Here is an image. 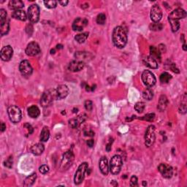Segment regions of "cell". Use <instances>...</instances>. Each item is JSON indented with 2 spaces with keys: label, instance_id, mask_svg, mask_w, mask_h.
I'll use <instances>...</instances> for the list:
<instances>
[{
  "label": "cell",
  "instance_id": "cell-52",
  "mask_svg": "<svg viewBox=\"0 0 187 187\" xmlns=\"http://www.w3.org/2000/svg\"><path fill=\"white\" fill-rule=\"evenodd\" d=\"M105 149H106V151H107L108 152H109L111 150V143H110V142L107 145V146H106Z\"/></svg>",
  "mask_w": 187,
  "mask_h": 187
},
{
  "label": "cell",
  "instance_id": "cell-43",
  "mask_svg": "<svg viewBox=\"0 0 187 187\" xmlns=\"http://www.w3.org/2000/svg\"><path fill=\"white\" fill-rule=\"evenodd\" d=\"M179 110H180V113H181L182 114L186 113V99L184 100V102H181V104Z\"/></svg>",
  "mask_w": 187,
  "mask_h": 187
},
{
  "label": "cell",
  "instance_id": "cell-38",
  "mask_svg": "<svg viewBox=\"0 0 187 187\" xmlns=\"http://www.w3.org/2000/svg\"><path fill=\"white\" fill-rule=\"evenodd\" d=\"M155 118V114L154 113H148L146 114V116H144L143 117L141 118L142 120L146 121H153Z\"/></svg>",
  "mask_w": 187,
  "mask_h": 187
},
{
  "label": "cell",
  "instance_id": "cell-27",
  "mask_svg": "<svg viewBox=\"0 0 187 187\" xmlns=\"http://www.w3.org/2000/svg\"><path fill=\"white\" fill-rule=\"evenodd\" d=\"M40 110L37 106L32 105L28 108V115L32 118H36L40 116Z\"/></svg>",
  "mask_w": 187,
  "mask_h": 187
},
{
  "label": "cell",
  "instance_id": "cell-47",
  "mask_svg": "<svg viewBox=\"0 0 187 187\" xmlns=\"http://www.w3.org/2000/svg\"><path fill=\"white\" fill-rule=\"evenodd\" d=\"M170 69H171L174 72H176V73H179V70H178V68L176 67V64H172L171 67H170Z\"/></svg>",
  "mask_w": 187,
  "mask_h": 187
},
{
  "label": "cell",
  "instance_id": "cell-31",
  "mask_svg": "<svg viewBox=\"0 0 187 187\" xmlns=\"http://www.w3.org/2000/svg\"><path fill=\"white\" fill-rule=\"evenodd\" d=\"M88 37V32H84L82 34H78L75 37V40L78 42V43H83L86 41Z\"/></svg>",
  "mask_w": 187,
  "mask_h": 187
},
{
  "label": "cell",
  "instance_id": "cell-19",
  "mask_svg": "<svg viewBox=\"0 0 187 187\" xmlns=\"http://www.w3.org/2000/svg\"><path fill=\"white\" fill-rule=\"evenodd\" d=\"M57 99H64L69 94V88L66 85H60L56 89Z\"/></svg>",
  "mask_w": 187,
  "mask_h": 187
},
{
  "label": "cell",
  "instance_id": "cell-8",
  "mask_svg": "<svg viewBox=\"0 0 187 187\" xmlns=\"http://www.w3.org/2000/svg\"><path fill=\"white\" fill-rule=\"evenodd\" d=\"M88 168V163H86V162H83L78 167L77 171H76L75 174V178H74V181H75V184L76 185H79L83 182Z\"/></svg>",
  "mask_w": 187,
  "mask_h": 187
},
{
  "label": "cell",
  "instance_id": "cell-18",
  "mask_svg": "<svg viewBox=\"0 0 187 187\" xmlns=\"http://www.w3.org/2000/svg\"><path fill=\"white\" fill-rule=\"evenodd\" d=\"M84 64L83 62L79 61V60H75L72 61L68 65V69L71 72H78L83 69Z\"/></svg>",
  "mask_w": 187,
  "mask_h": 187
},
{
  "label": "cell",
  "instance_id": "cell-55",
  "mask_svg": "<svg viewBox=\"0 0 187 187\" xmlns=\"http://www.w3.org/2000/svg\"><path fill=\"white\" fill-rule=\"evenodd\" d=\"M51 54L55 53V50H54V49H53V50H51Z\"/></svg>",
  "mask_w": 187,
  "mask_h": 187
},
{
  "label": "cell",
  "instance_id": "cell-21",
  "mask_svg": "<svg viewBox=\"0 0 187 187\" xmlns=\"http://www.w3.org/2000/svg\"><path fill=\"white\" fill-rule=\"evenodd\" d=\"M143 63L148 67L151 68V69H157L159 67L158 62L155 59H153L151 56H147L143 59Z\"/></svg>",
  "mask_w": 187,
  "mask_h": 187
},
{
  "label": "cell",
  "instance_id": "cell-4",
  "mask_svg": "<svg viewBox=\"0 0 187 187\" xmlns=\"http://www.w3.org/2000/svg\"><path fill=\"white\" fill-rule=\"evenodd\" d=\"M122 167V159L119 155L113 156L110 159V171L113 175H117L120 172Z\"/></svg>",
  "mask_w": 187,
  "mask_h": 187
},
{
  "label": "cell",
  "instance_id": "cell-29",
  "mask_svg": "<svg viewBox=\"0 0 187 187\" xmlns=\"http://www.w3.org/2000/svg\"><path fill=\"white\" fill-rule=\"evenodd\" d=\"M36 178H37V174L36 173H32V175H30L24 181L23 186L26 187L32 186L34 184V183L35 182Z\"/></svg>",
  "mask_w": 187,
  "mask_h": 187
},
{
  "label": "cell",
  "instance_id": "cell-17",
  "mask_svg": "<svg viewBox=\"0 0 187 187\" xmlns=\"http://www.w3.org/2000/svg\"><path fill=\"white\" fill-rule=\"evenodd\" d=\"M88 24V20L82 18H78L72 23V29L74 31H82Z\"/></svg>",
  "mask_w": 187,
  "mask_h": 187
},
{
  "label": "cell",
  "instance_id": "cell-39",
  "mask_svg": "<svg viewBox=\"0 0 187 187\" xmlns=\"http://www.w3.org/2000/svg\"><path fill=\"white\" fill-rule=\"evenodd\" d=\"M7 13L4 9L0 10V22H2L6 21L7 19Z\"/></svg>",
  "mask_w": 187,
  "mask_h": 187
},
{
  "label": "cell",
  "instance_id": "cell-51",
  "mask_svg": "<svg viewBox=\"0 0 187 187\" xmlns=\"http://www.w3.org/2000/svg\"><path fill=\"white\" fill-rule=\"evenodd\" d=\"M59 2L60 5H62V6H67V4L69 3V2L68 1H59Z\"/></svg>",
  "mask_w": 187,
  "mask_h": 187
},
{
  "label": "cell",
  "instance_id": "cell-10",
  "mask_svg": "<svg viewBox=\"0 0 187 187\" xmlns=\"http://www.w3.org/2000/svg\"><path fill=\"white\" fill-rule=\"evenodd\" d=\"M28 18L32 23H37L40 19V8L37 5H32L28 9Z\"/></svg>",
  "mask_w": 187,
  "mask_h": 187
},
{
  "label": "cell",
  "instance_id": "cell-33",
  "mask_svg": "<svg viewBox=\"0 0 187 187\" xmlns=\"http://www.w3.org/2000/svg\"><path fill=\"white\" fill-rule=\"evenodd\" d=\"M171 78H172V76L170 75L168 72H163V73L160 75L159 80L162 83H167L171 80Z\"/></svg>",
  "mask_w": 187,
  "mask_h": 187
},
{
  "label": "cell",
  "instance_id": "cell-37",
  "mask_svg": "<svg viewBox=\"0 0 187 187\" xmlns=\"http://www.w3.org/2000/svg\"><path fill=\"white\" fill-rule=\"evenodd\" d=\"M106 21V15L103 13H100L96 18V23L100 25H103Z\"/></svg>",
  "mask_w": 187,
  "mask_h": 187
},
{
  "label": "cell",
  "instance_id": "cell-28",
  "mask_svg": "<svg viewBox=\"0 0 187 187\" xmlns=\"http://www.w3.org/2000/svg\"><path fill=\"white\" fill-rule=\"evenodd\" d=\"M10 29V23L7 20L5 21L0 22V31H1V35L4 36L7 35Z\"/></svg>",
  "mask_w": 187,
  "mask_h": 187
},
{
  "label": "cell",
  "instance_id": "cell-3",
  "mask_svg": "<svg viewBox=\"0 0 187 187\" xmlns=\"http://www.w3.org/2000/svg\"><path fill=\"white\" fill-rule=\"evenodd\" d=\"M55 98H57L56 90H47V91L44 92L41 96L40 104H41V105L43 106V108L49 107V106L53 103V100L55 99Z\"/></svg>",
  "mask_w": 187,
  "mask_h": 187
},
{
  "label": "cell",
  "instance_id": "cell-44",
  "mask_svg": "<svg viewBox=\"0 0 187 187\" xmlns=\"http://www.w3.org/2000/svg\"><path fill=\"white\" fill-rule=\"evenodd\" d=\"M130 186H138V178L135 176H132L131 179H130Z\"/></svg>",
  "mask_w": 187,
  "mask_h": 187
},
{
  "label": "cell",
  "instance_id": "cell-25",
  "mask_svg": "<svg viewBox=\"0 0 187 187\" xmlns=\"http://www.w3.org/2000/svg\"><path fill=\"white\" fill-rule=\"evenodd\" d=\"M168 103L169 102L167 96L165 95H162L160 96L159 100L158 107H157L158 109L161 112L164 111V110L167 108V107H168Z\"/></svg>",
  "mask_w": 187,
  "mask_h": 187
},
{
  "label": "cell",
  "instance_id": "cell-54",
  "mask_svg": "<svg viewBox=\"0 0 187 187\" xmlns=\"http://www.w3.org/2000/svg\"><path fill=\"white\" fill-rule=\"evenodd\" d=\"M142 185H143L144 186H146V185H147V183H146V181H144L142 182Z\"/></svg>",
  "mask_w": 187,
  "mask_h": 187
},
{
  "label": "cell",
  "instance_id": "cell-24",
  "mask_svg": "<svg viewBox=\"0 0 187 187\" xmlns=\"http://www.w3.org/2000/svg\"><path fill=\"white\" fill-rule=\"evenodd\" d=\"M12 16H13V18H14L15 19L19 20V21H25L27 19V13H25V11H22V10H19V11H14L13 14H12Z\"/></svg>",
  "mask_w": 187,
  "mask_h": 187
},
{
  "label": "cell",
  "instance_id": "cell-45",
  "mask_svg": "<svg viewBox=\"0 0 187 187\" xmlns=\"http://www.w3.org/2000/svg\"><path fill=\"white\" fill-rule=\"evenodd\" d=\"M24 127H25L28 130V133H29V134H32V132H33V128H32V126L30 125L29 124H24Z\"/></svg>",
  "mask_w": 187,
  "mask_h": 187
},
{
  "label": "cell",
  "instance_id": "cell-40",
  "mask_svg": "<svg viewBox=\"0 0 187 187\" xmlns=\"http://www.w3.org/2000/svg\"><path fill=\"white\" fill-rule=\"evenodd\" d=\"M4 165L8 168H11L13 167V157L10 156L7 160H5L4 162Z\"/></svg>",
  "mask_w": 187,
  "mask_h": 187
},
{
  "label": "cell",
  "instance_id": "cell-42",
  "mask_svg": "<svg viewBox=\"0 0 187 187\" xmlns=\"http://www.w3.org/2000/svg\"><path fill=\"white\" fill-rule=\"evenodd\" d=\"M39 170L42 174H45L49 171V167L48 165H45V164H43V165L40 167Z\"/></svg>",
  "mask_w": 187,
  "mask_h": 187
},
{
  "label": "cell",
  "instance_id": "cell-15",
  "mask_svg": "<svg viewBox=\"0 0 187 187\" xmlns=\"http://www.w3.org/2000/svg\"><path fill=\"white\" fill-rule=\"evenodd\" d=\"M1 59L4 62H8L11 59L12 56L13 55V50L11 45L5 46L2 48L1 53Z\"/></svg>",
  "mask_w": 187,
  "mask_h": 187
},
{
  "label": "cell",
  "instance_id": "cell-46",
  "mask_svg": "<svg viewBox=\"0 0 187 187\" xmlns=\"http://www.w3.org/2000/svg\"><path fill=\"white\" fill-rule=\"evenodd\" d=\"M181 40L182 41L183 43V49H184V51H186L187 50L186 48V40H185V36L184 35H182L181 37Z\"/></svg>",
  "mask_w": 187,
  "mask_h": 187
},
{
  "label": "cell",
  "instance_id": "cell-34",
  "mask_svg": "<svg viewBox=\"0 0 187 187\" xmlns=\"http://www.w3.org/2000/svg\"><path fill=\"white\" fill-rule=\"evenodd\" d=\"M145 108H146V104L142 102H137L134 105V109L138 113H142L145 110Z\"/></svg>",
  "mask_w": 187,
  "mask_h": 187
},
{
  "label": "cell",
  "instance_id": "cell-2",
  "mask_svg": "<svg viewBox=\"0 0 187 187\" xmlns=\"http://www.w3.org/2000/svg\"><path fill=\"white\" fill-rule=\"evenodd\" d=\"M113 42L118 48H123L127 43V35L121 27H116L113 32Z\"/></svg>",
  "mask_w": 187,
  "mask_h": 187
},
{
  "label": "cell",
  "instance_id": "cell-5",
  "mask_svg": "<svg viewBox=\"0 0 187 187\" xmlns=\"http://www.w3.org/2000/svg\"><path fill=\"white\" fill-rule=\"evenodd\" d=\"M7 113L10 120L14 124H17L21 120V111L19 107L15 105L10 106L7 109Z\"/></svg>",
  "mask_w": 187,
  "mask_h": 187
},
{
  "label": "cell",
  "instance_id": "cell-7",
  "mask_svg": "<svg viewBox=\"0 0 187 187\" xmlns=\"http://www.w3.org/2000/svg\"><path fill=\"white\" fill-rule=\"evenodd\" d=\"M74 158H75V156H74L72 151H67L64 153L63 154V156H62L61 165H60L61 170H67V169L72 165V162H73L74 161Z\"/></svg>",
  "mask_w": 187,
  "mask_h": 187
},
{
  "label": "cell",
  "instance_id": "cell-50",
  "mask_svg": "<svg viewBox=\"0 0 187 187\" xmlns=\"http://www.w3.org/2000/svg\"><path fill=\"white\" fill-rule=\"evenodd\" d=\"M5 130H6V125L4 122H2L1 123V132H3Z\"/></svg>",
  "mask_w": 187,
  "mask_h": 187
},
{
  "label": "cell",
  "instance_id": "cell-20",
  "mask_svg": "<svg viewBox=\"0 0 187 187\" xmlns=\"http://www.w3.org/2000/svg\"><path fill=\"white\" fill-rule=\"evenodd\" d=\"M99 167H100V171H101L102 173L103 174L104 176H107L108 172H109V166H108L107 158L103 156V157L100 159Z\"/></svg>",
  "mask_w": 187,
  "mask_h": 187
},
{
  "label": "cell",
  "instance_id": "cell-9",
  "mask_svg": "<svg viewBox=\"0 0 187 187\" xmlns=\"http://www.w3.org/2000/svg\"><path fill=\"white\" fill-rule=\"evenodd\" d=\"M141 78L144 85L147 86L148 88L152 87V86H154L156 84V79L155 76L149 70H145L142 73Z\"/></svg>",
  "mask_w": 187,
  "mask_h": 187
},
{
  "label": "cell",
  "instance_id": "cell-35",
  "mask_svg": "<svg viewBox=\"0 0 187 187\" xmlns=\"http://www.w3.org/2000/svg\"><path fill=\"white\" fill-rule=\"evenodd\" d=\"M44 5L46 7L52 9V8H55L57 5V2L55 0H48V1L44 2Z\"/></svg>",
  "mask_w": 187,
  "mask_h": 187
},
{
  "label": "cell",
  "instance_id": "cell-30",
  "mask_svg": "<svg viewBox=\"0 0 187 187\" xmlns=\"http://www.w3.org/2000/svg\"><path fill=\"white\" fill-rule=\"evenodd\" d=\"M50 138V132L48 127H43V130H42L41 133H40V140L42 142H46L48 141Z\"/></svg>",
  "mask_w": 187,
  "mask_h": 187
},
{
  "label": "cell",
  "instance_id": "cell-41",
  "mask_svg": "<svg viewBox=\"0 0 187 187\" xmlns=\"http://www.w3.org/2000/svg\"><path fill=\"white\" fill-rule=\"evenodd\" d=\"M84 105H85L86 110H88V111H91L92 108H93V103H92L91 100H86Z\"/></svg>",
  "mask_w": 187,
  "mask_h": 187
},
{
  "label": "cell",
  "instance_id": "cell-53",
  "mask_svg": "<svg viewBox=\"0 0 187 187\" xmlns=\"http://www.w3.org/2000/svg\"><path fill=\"white\" fill-rule=\"evenodd\" d=\"M56 48H57V49H60V48H62V45H58L57 46H56Z\"/></svg>",
  "mask_w": 187,
  "mask_h": 187
},
{
  "label": "cell",
  "instance_id": "cell-22",
  "mask_svg": "<svg viewBox=\"0 0 187 187\" xmlns=\"http://www.w3.org/2000/svg\"><path fill=\"white\" fill-rule=\"evenodd\" d=\"M23 2L21 0H11L9 2V8L13 11H19L23 7Z\"/></svg>",
  "mask_w": 187,
  "mask_h": 187
},
{
  "label": "cell",
  "instance_id": "cell-48",
  "mask_svg": "<svg viewBox=\"0 0 187 187\" xmlns=\"http://www.w3.org/2000/svg\"><path fill=\"white\" fill-rule=\"evenodd\" d=\"M86 143H87L88 147L91 148V147H93L94 143V140H91H91H88V141L86 142Z\"/></svg>",
  "mask_w": 187,
  "mask_h": 187
},
{
  "label": "cell",
  "instance_id": "cell-26",
  "mask_svg": "<svg viewBox=\"0 0 187 187\" xmlns=\"http://www.w3.org/2000/svg\"><path fill=\"white\" fill-rule=\"evenodd\" d=\"M150 56L154 59L156 62L161 61V52L159 48H156L155 46H151L150 47Z\"/></svg>",
  "mask_w": 187,
  "mask_h": 187
},
{
  "label": "cell",
  "instance_id": "cell-49",
  "mask_svg": "<svg viewBox=\"0 0 187 187\" xmlns=\"http://www.w3.org/2000/svg\"><path fill=\"white\" fill-rule=\"evenodd\" d=\"M84 134L86 136H89V137H93L94 136V132L92 131H86L84 132Z\"/></svg>",
  "mask_w": 187,
  "mask_h": 187
},
{
  "label": "cell",
  "instance_id": "cell-12",
  "mask_svg": "<svg viewBox=\"0 0 187 187\" xmlns=\"http://www.w3.org/2000/svg\"><path fill=\"white\" fill-rule=\"evenodd\" d=\"M159 171L162 176L165 178H170L173 174V170L171 166H170L168 164H160L158 167Z\"/></svg>",
  "mask_w": 187,
  "mask_h": 187
},
{
  "label": "cell",
  "instance_id": "cell-36",
  "mask_svg": "<svg viewBox=\"0 0 187 187\" xmlns=\"http://www.w3.org/2000/svg\"><path fill=\"white\" fill-rule=\"evenodd\" d=\"M149 27L152 31H160L163 29V25L160 23H154L151 24Z\"/></svg>",
  "mask_w": 187,
  "mask_h": 187
},
{
  "label": "cell",
  "instance_id": "cell-32",
  "mask_svg": "<svg viewBox=\"0 0 187 187\" xmlns=\"http://www.w3.org/2000/svg\"><path fill=\"white\" fill-rule=\"evenodd\" d=\"M142 97L147 100H152V98L154 97V93L152 90L150 88H147L146 90H144L142 92Z\"/></svg>",
  "mask_w": 187,
  "mask_h": 187
},
{
  "label": "cell",
  "instance_id": "cell-11",
  "mask_svg": "<svg viewBox=\"0 0 187 187\" xmlns=\"http://www.w3.org/2000/svg\"><path fill=\"white\" fill-rule=\"evenodd\" d=\"M162 18V11L158 5H154L151 9V19L154 23H159Z\"/></svg>",
  "mask_w": 187,
  "mask_h": 187
},
{
  "label": "cell",
  "instance_id": "cell-1",
  "mask_svg": "<svg viewBox=\"0 0 187 187\" xmlns=\"http://www.w3.org/2000/svg\"><path fill=\"white\" fill-rule=\"evenodd\" d=\"M186 16V13L181 8H177L172 12L168 16V21L171 26V29L173 32L178 31L180 28V20L184 19Z\"/></svg>",
  "mask_w": 187,
  "mask_h": 187
},
{
  "label": "cell",
  "instance_id": "cell-23",
  "mask_svg": "<svg viewBox=\"0 0 187 187\" xmlns=\"http://www.w3.org/2000/svg\"><path fill=\"white\" fill-rule=\"evenodd\" d=\"M44 150H45V147H44L43 144L42 143H37L32 146L31 148L32 153L36 156L41 155L43 153Z\"/></svg>",
  "mask_w": 187,
  "mask_h": 187
},
{
  "label": "cell",
  "instance_id": "cell-6",
  "mask_svg": "<svg viewBox=\"0 0 187 187\" xmlns=\"http://www.w3.org/2000/svg\"><path fill=\"white\" fill-rule=\"evenodd\" d=\"M155 140V126L154 125L148 126L145 133V145L149 148L154 143Z\"/></svg>",
  "mask_w": 187,
  "mask_h": 187
},
{
  "label": "cell",
  "instance_id": "cell-16",
  "mask_svg": "<svg viewBox=\"0 0 187 187\" xmlns=\"http://www.w3.org/2000/svg\"><path fill=\"white\" fill-rule=\"evenodd\" d=\"M87 116L85 113H82L75 118H72L69 121V126L71 128L75 129L79 126L82 123L86 120Z\"/></svg>",
  "mask_w": 187,
  "mask_h": 187
},
{
  "label": "cell",
  "instance_id": "cell-13",
  "mask_svg": "<svg viewBox=\"0 0 187 187\" xmlns=\"http://www.w3.org/2000/svg\"><path fill=\"white\" fill-rule=\"evenodd\" d=\"M19 70L22 75L27 77V76H30L32 75L33 69H32L31 64L27 60H23L20 63Z\"/></svg>",
  "mask_w": 187,
  "mask_h": 187
},
{
  "label": "cell",
  "instance_id": "cell-14",
  "mask_svg": "<svg viewBox=\"0 0 187 187\" xmlns=\"http://www.w3.org/2000/svg\"><path fill=\"white\" fill-rule=\"evenodd\" d=\"M40 52V48L39 45L35 42H32L28 44L26 48V53L29 56H35L39 54Z\"/></svg>",
  "mask_w": 187,
  "mask_h": 187
}]
</instances>
